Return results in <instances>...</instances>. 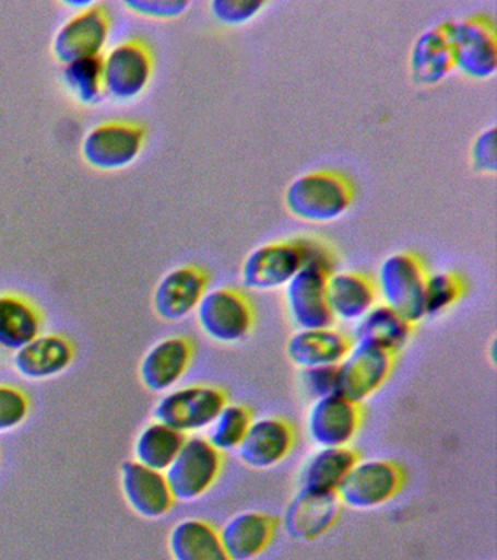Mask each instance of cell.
I'll use <instances>...</instances> for the list:
<instances>
[{"label": "cell", "mask_w": 497, "mask_h": 560, "mask_svg": "<svg viewBox=\"0 0 497 560\" xmlns=\"http://www.w3.org/2000/svg\"><path fill=\"white\" fill-rule=\"evenodd\" d=\"M355 188L351 179L338 171L316 170L298 175L287 184V213L305 223L327 225L342 219L352 208Z\"/></svg>", "instance_id": "obj_1"}, {"label": "cell", "mask_w": 497, "mask_h": 560, "mask_svg": "<svg viewBox=\"0 0 497 560\" xmlns=\"http://www.w3.org/2000/svg\"><path fill=\"white\" fill-rule=\"evenodd\" d=\"M453 70L473 81H487L497 70L495 22L482 13L442 22Z\"/></svg>", "instance_id": "obj_2"}, {"label": "cell", "mask_w": 497, "mask_h": 560, "mask_svg": "<svg viewBox=\"0 0 497 560\" xmlns=\"http://www.w3.org/2000/svg\"><path fill=\"white\" fill-rule=\"evenodd\" d=\"M427 270L422 258L412 252H397L383 258L374 283L379 304L394 310L416 326L425 318L423 296Z\"/></svg>", "instance_id": "obj_3"}, {"label": "cell", "mask_w": 497, "mask_h": 560, "mask_svg": "<svg viewBox=\"0 0 497 560\" xmlns=\"http://www.w3.org/2000/svg\"><path fill=\"white\" fill-rule=\"evenodd\" d=\"M228 402V393L212 384L178 385L163 394L154 407V419L182 435H200Z\"/></svg>", "instance_id": "obj_4"}, {"label": "cell", "mask_w": 497, "mask_h": 560, "mask_svg": "<svg viewBox=\"0 0 497 560\" xmlns=\"http://www.w3.org/2000/svg\"><path fill=\"white\" fill-rule=\"evenodd\" d=\"M194 315L200 331L217 345L241 343L255 330V308L239 289L209 288Z\"/></svg>", "instance_id": "obj_5"}, {"label": "cell", "mask_w": 497, "mask_h": 560, "mask_svg": "<svg viewBox=\"0 0 497 560\" xmlns=\"http://www.w3.org/2000/svg\"><path fill=\"white\" fill-rule=\"evenodd\" d=\"M404 481L400 464L386 458H359L344 477L335 497L347 510L374 511L395 499Z\"/></svg>", "instance_id": "obj_6"}, {"label": "cell", "mask_w": 497, "mask_h": 560, "mask_svg": "<svg viewBox=\"0 0 497 560\" xmlns=\"http://www.w3.org/2000/svg\"><path fill=\"white\" fill-rule=\"evenodd\" d=\"M224 470V455L203 435L187 436L185 445L165 471L176 502L193 503L206 497Z\"/></svg>", "instance_id": "obj_7"}, {"label": "cell", "mask_w": 497, "mask_h": 560, "mask_svg": "<svg viewBox=\"0 0 497 560\" xmlns=\"http://www.w3.org/2000/svg\"><path fill=\"white\" fill-rule=\"evenodd\" d=\"M104 94L129 103L147 90L154 77V55L146 43L132 38L117 43L102 56Z\"/></svg>", "instance_id": "obj_8"}, {"label": "cell", "mask_w": 497, "mask_h": 560, "mask_svg": "<svg viewBox=\"0 0 497 560\" xmlns=\"http://www.w3.org/2000/svg\"><path fill=\"white\" fill-rule=\"evenodd\" d=\"M145 129L138 122L113 120L91 127L81 143V155L91 168L120 171L141 156Z\"/></svg>", "instance_id": "obj_9"}, {"label": "cell", "mask_w": 497, "mask_h": 560, "mask_svg": "<svg viewBox=\"0 0 497 560\" xmlns=\"http://www.w3.org/2000/svg\"><path fill=\"white\" fill-rule=\"evenodd\" d=\"M394 365V354L378 346L352 340L351 349L338 365L339 394L362 406L381 392Z\"/></svg>", "instance_id": "obj_10"}, {"label": "cell", "mask_w": 497, "mask_h": 560, "mask_svg": "<svg viewBox=\"0 0 497 560\" xmlns=\"http://www.w3.org/2000/svg\"><path fill=\"white\" fill-rule=\"evenodd\" d=\"M364 411L342 394L311 401L305 419V432L316 448L352 446L359 435Z\"/></svg>", "instance_id": "obj_11"}, {"label": "cell", "mask_w": 497, "mask_h": 560, "mask_svg": "<svg viewBox=\"0 0 497 560\" xmlns=\"http://www.w3.org/2000/svg\"><path fill=\"white\" fill-rule=\"evenodd\" d=\"M303 267L294 238L270 241L252 248L239 269L242 287L251 292L283 289Z\"/></svg>", "instance_id": "obj_12"}, {"label": "cell", "mask_w": 497, "mask_h": 560, "mask_svg": "<svg viewBox=\"0 0 497 560\" xmlns=\"http://www.w3.org/2000/svg\"><path fill=\"white\" fill-rule=\"evenodd\" d=\"M111 21L102 4L72 13L51 42V52L59 63L68 65L82 59L102 57L110 37Z\"/></svg>", "instance_id": "obj_13"}, {"label": "cell", "mask_w": 497, "mask_h": 560, "mask_svg": "<svg viewBox=\"0 0 497 560\" xmlns=\"http://www.w3.org/2000/svg\"><path fill=\"white\" fill-rule=\"evenodd\" d=\"M296 432L289 420L279 416L255 418L237 450L239 462L250 470H273L295 448Z\"/></svg>", "instance_id": "obj_14"}, {"label": "cell", "mask_w": 497, "mask_h": 560, "mask_svg": "<svg viewBox=\"0 0 497 560\" xmlns=\"http://www.w3.org/2000/svg\"><path fill=\"white\" fill-rule=\"evenodd\" d=\"M208 289L206 271L193 265L177 266L156 283L152 306L164 322H182L196 313Z\"/></svg>", "instance_id": "obj_15"}, {"label": "cell", "mask_w": 497, "mask_h": 560, "mask_svg": "<svg viewBox=\"0 0 497 560\" xmlns=\"http://www.w3.org/2000/svg\"><path fill=\"white\" fill-rule=\"evenodd\" d=\"M329 276L316 267L304 266L283 288L286 314L296 330L334 326L327 301Z\"/></svg>", "instance_id": "obj_16"}, {"label": "cell", "mask_w": 497, "mask_h": 560, "mask_svg": "<svg viewBox=\"0 0 497 560\" xmlns=\"http://www.w3.org/2000/svg\"><path fill=\"white\" fill-rule=\"evenodd\" d=\"M340 505L335 493H317L298 489L287 502L281 527L291 540L316 541L338 524Z\"/></svg>", "instance_id": "obj_17"}, {"label": "cell", "mask_w": 497, "mask_h": 560, "mask_svg": "<svg viewBox=\"0 0 497 560\" xmlns=\"http://www.w3.org/2000/svg\"><path fill=\"white\" fill-rule=\"evenodd\" d=\"M193 359L194 345L189 337H164L143 354L139 365L143 387L154 394L171 392L180 385Z\"/></svg>", "instance_id": "obj_18"}, {"label": "cell", "mask_w": 497, "mask_h": 560, "mask_svg": "<svg viewBox=\"0 0 497 560\" xmlns=\"http://www.w3.org/2000/svg\"><path fill=\"white\" fill-rule=\"evenodd\" d=\"M120 489L130 510L145 520L163 518L176 505L165 472L134 459L121 464Z\"/></svg>", "instance_id": "obj_19"}, {"label": "cell", "mask_w": 497, "mask_h": 560, "mask_svg": "<svg viewBox=\"0 0 497 560\" xmlns=\"http://www.w3.org/2000/svg\"><path fill=\"white\" fill-rule=\"evenodd\" d=\"M220 536L230 560H257L276 538L279 521L268 512H237L222 524Z\"/></svg>", "instance_id": "obj_20"}, {"label": "cell", "mask_w": 497, "mask_h": 560, "mask_svg": "<svg viewBox=\"0 0 497 560\" xmlns=\"http://www.w3.org/2000/svg\"><path fill=\"white\" fill-rule=\"evenodd\" d=\"M351 346L352 337L338 327L305 328L287 339L286 357L298 371L338 366Z\"/></svg>", "instance_id": "obj_21"}, {"label": "cell", "mask_w": 497, "mask_h": 560, "mask_svg": "<svg viewBox=\"0 0 497 560\" xmlns=\"http://www.w3.org/2000/svg\"><path fill=\"white\" fill-rule=\"evenodd\" d=\"M327 301L334 324L355 326L378 304L374 279L360 271L335 270L327 278Z\"/></svg>", "instance_id": "obj_22"}, {"label": "cell", "mask_w": 497, "mask_h": 560, "mask_svg": "<svg viewBox=\"0 0 497 560\" xmlns=\"http://www.w3.org/2000/svg\"><path fill=\"white\" fill-rule=\"evenodd\" d=\"M75 359L72 341L62 335H40L14 354V368L28 381H47L63 374Z\"/></svg>", "instance_id": "obj_23"}, {"label": "cell", "mask_w": 497, "mask_h": 560, "mask_svg": "<svg viewBox=\"0 0 497 560\" xmlns=\"http://www.w3.org/2000/svg\"><path fill=\"white\" fill-rule=\"evenodd\" d=\"M453 70L451 51L442 24L422 31L409 55V73L418 86H436Z\"/></svg>", "instance_id": "obj_24"}, {"label": "cell", "mask_w": 497, "mask_h": 560, "mask_svg": "<svg viewBox=\"0 0 497 560\" xmlns=\"http://www.w3.org/2000/svg\"><path fill=\"white\" fill-rule=\"evenodd\" d=\"M359 454L352 446L316 448L305 458L298 475L299 489L317 493H335Z\"/></svg>", "instance_id": "obj_25"}, {"label": "cell", "mask_w": 497, "mask_h": 560, "mask_svg": "<svg viewBox=\"0 0 497 560\" xmlns=\"http://www.w3.org/2000/svg\"><path fill=\"white\" fill-rule=\"evenodd\" d=\"M168 550L173 560H230L220 529L202 518L178 521L169 532Z\"/></svg>", "instance_id": "obj_26"}, {"label": "cell", "mask_w": 497, "mask_h": 560, "mask_svg": "<svg viewBox=\"0 0 497 560\" xmlns=\"http://www.w3.org/2000/svg\"><path fill=\"white\" fill-rule=\"evenodd\" d=\"M414 324L388 306L378 304L352 328V340L378 346L391 354L400 353L412 340Z\"/></svg>", "instance_id": "obj_27"}, {"label": "cell", "mask_w": 497, "mask_h": 560, "mask_svg": "<svg viewBox=\"0 0 497 560\" xmlns=\"http://www.w3.org/2000/svg\"><path fill=\"white\" fill-rule=\"evenodd\" d=\"M37 306L19 293H0V348L16 352L42 335Z\"/></svg>", "instance_id": "obj_28"}, {"label": "cell", "mask_w": 497, "mask_h": 560, "mask_svg": "<svg viewBox=\"0 0 497 560\" xmlns=\"http://www.w3.org/2000/svg\"><path fill=\"white\" fill-rule=\"evenodd\" d=\"M186 440L187 436L181 432L154 419L134 440V462L152 470L165 472L180 453Z\"/></svg>", "instance_id": "obj_29"}, {"label": "cell", "mask_w": 497, "mask_h": 560, "mask_svg": "<svg viewBox=\"0 0 497 560\" xmlns=\"http://www.w3.org/2000/svg\"><path fill=\"white\" fill-rule=\"evenodd\" d=\"M252 420L255 416L247 406L228 401L203 436L222 455L237 453Z\"/></svg>", "instance_id": "obj_30"}, {"label": "cell", "mask_w": 497, "mask_h": 560, "mask_svg": "<svg viewBox=\"0 0 497 560\" xmlns=\"http://www.w3.org/2000/svg\"><path fill=\"white\" fill-rule=\"evenodd\" d=\"M62 78L64 86L81 104H97L104 95L102 57L64 65Z\"/></svg>", "instance_id": "obj_31"}, {"label": "cell", "mask_w": 497, "mask_h": 560, "mask_svg": "<svg viewBox=\"0 0 497 560\" xmlns=\"http://www.w3.org/2000/svg\"><path fill=\"white\" fill-rule=\"evenodd\" d=\"M465 282L455 271H435L427 273L423 308L426 317H439L447 314L464 296Z\"/></svg>", "instance_id": "obj_32"}, {"label": "cell", "mask_w": 497, "mask_h": 560, "mask_svg": "<svg viewBox=\"0 0 497 560\" xmlns=\"http://www.w3.org/2000/svg\"><path fill=\"white\" fill-rule=\"evenodd\" d=\"M268 3L261 0H212L209 13L217 24L238 28L255 21L264 11Z\"/></svg>", "instance_id": "obj_33"}, {"label": "cell", "mask_w": 497, "mask_h": 560, "mask_svg": "<svg viewBox=\"0 0 497 560\" xmlns=\"http://www.w3.org/2000/svg\"><path fill=\"white\" fill-rule=\"evenodd\" d=\"M27 393L14 385L0 384V433L15 431L29 415Z\"/></svg>", "instance_id": "obj_34"}, {"label": "cell", "mask_w": 497, "mask_h": 560, "mask_svg": "<svg viewBox=\"0 0 497 560\" xmlns=\"http://www.w3.org/2000/svg\"><path fill=\"white\" fill-rule=\"evenodd\" d=\"M294 240L298 245L303 267H316V269L326 271L327 275L338 270V257H335L334 249L324 240L312 235L294 236Z\"/></svg>", "instance_id": "obj_35"}, {"label": "cell", "mask_w": 497, "mask_h": 560, "mask_svg": "<svg viewBox=\"0 0 497 560\" xmlns=\"http://www.w3.org/2000/svg\"><path fill=\"white\" fill-rule=\"evenodd\" d=\"M470 164L475 173L495 175L497 171L496 127H486L473 139Z\"/></svg>", "instance_id": "obj_36"}, {"label": "cell", "mask_w": 497, "mask_h": 560, "mask_svg": "<svg viewBox=\"0 0 497 560\" xmlns=\"http://www.w3.org/2000/svg\"><path fill=\"white\" fill-rule=\"evenodd\" d=\"M298 380L300 392L311 401L339 393L338 366L299 371Z\"/></svg>", "instance_id": "obj_37"}, {"label": "cell", "mask_w": 497, "mask_h": 560, "mask_svg": "<svg viewBox=\"0 0 497 560\" xmlns=\"http://www.w3.org/2000/svg\"><path fill=\"white\" fill-rule=\"evenodd\" d=\"M125 7L139 16L169 21L185 15L190 2L186 0H128Z\"/></svg>", "instance_id": "obj_38"}, {"label": "cell", "mask_w": 497, "mask_h": 560, "mask_svg": "<svg viewBox=\"0 0 497 560\" xmlns=\"http://www.w3.org/2000/svg\"><path fill=\"white\" fill-rule=\"evenodd\" d=\"M97 3L94 0H67V2H63L64 7L71 9L73 13L86 11V9L93 8Z\"/></svg>", "instance_id": "obj_39"}]
</instances>
